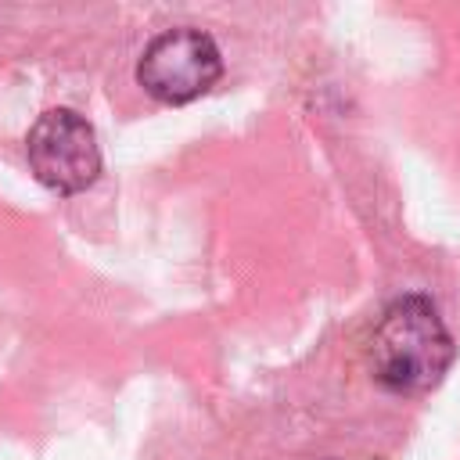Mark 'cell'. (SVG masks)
<instances>
[{
  "label": "cell",
  "instance_id": "1",
  "mask_svg": "<svg viewBox=\"0 0 460 460\" xmlns=\"http://www.w3.org/2000/svg\"><path fill=\"white\" fill-rule=\"evenodd\" d=\"M456 356L453 334L446 331L438 309L424 295L395 298L374 323L367 338V363L381 388L395 395L431 392Z\"/></svg>",
  "mask_w": 460,
  "mask_h": 460
},
{
  "label": "cell",
  "instance_id": "2",
  "mask_svg": "<svg viewBox=\"0 0 460 460\" xmlns=\"http://www.w3.org/2000/svg\"><path fill=\"white\" fill-rule=\"evenodd\" d=\"M219 75L223 58L216 40L190 25L158 32L137 61V83L162 104H190L208 93Z\"/></svg>",
  "mask_w": 460,
  "mask_h": 460
},
{
  "label": "cell",
  "instance_id": "3",
  "mask_svg": "<svg viewBox=\"0 0 460 460\" xmlns=\"http://www.w3.org/2000/svg\"><path fill=\"white\" fill-rule=\"evenodd\" d=\"M25 158L32 176L54 194H83L101 176L97 133L72 108H50L32 122Z\"/></svg>",
  "mask_w": 460,
  "mask_h": 460
}]
</instances>
